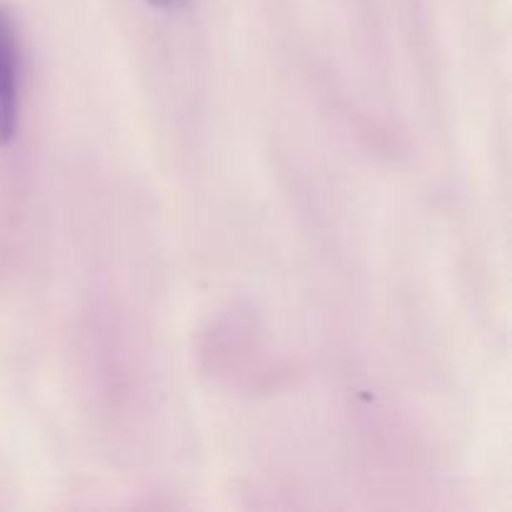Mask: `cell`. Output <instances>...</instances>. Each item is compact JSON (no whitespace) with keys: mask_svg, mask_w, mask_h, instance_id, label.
Wrapping results in <instances>:
<instances>
[{"mask_svg":"<svg viewBox=\"0 0 512 512\" xmlns=\"http://www.w3.org/2000/svg\"><path fill=\"white\" fill-rule=\"evenodd\" d=\"M20 123V38L8 8L0 5V145L15 140Z\"/></svg>","mask_w":512,"mask_h":512,"instance_id":"1","label":"cell"},{"mask_svg":"<svg viewBox=\"0 0 512 512\" xmlns=\"http://www.w3.org/2000/svg\"><path fill=\"white\" fill-rule=\"evenodd\" d=\"M185 3H188V0H148V5H153V8L158 10H178L183 8Z\"/></svg>","mask_w":512,"mask_h":512,"instance_id":"2","label":"cell"}]
</instances>
